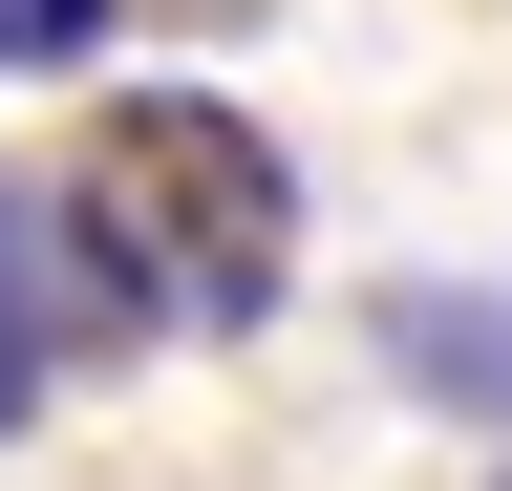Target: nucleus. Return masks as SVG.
<instances>
[{"label": "nucleus", "mask_w": 512, "mask_h": 491, "mask_svg": "<svg viewBox=\"0 0 512 491\" xmlns=\"http://www.w3.org/2000/svg\"><path fill=\"white\" fill-rule=\"evenodd\" d=\"M107 43V0H0V65H86Z\"/></svg>", "instance_id": "4"}, {"label": "nucleus", "mask_w": 512, "mask_h": 491, "mask_svg": "<svg viewBox=\"0 0 512 491\" xmlns=\"http://www.w3.org/2000/svg\"><path fill=\"white\" fill-rule=\"evenodd\" d=\"M43 321H64V257H43V214L0 193V427H43Z\"/></svg>", "instance_id": "3"}, {"label": "nucleus", "mask_w": 512, "mask_h": 491, "mask_svg": "<svg viewBox=\"0 0 512 491\" xmlns=\"http://www.w3.org/2000/svg\"><path fill=\"white\" fill-rule=\"evenodd\" d=\"M384 385L448 406V427H512V299L491 278H406L384 299Z\"/></svg>", "instance_id": "2"}, {"label": "nucleus", "mask_w": 512, "mask_h": 491, "mask_svg": "<svg viewBox=\"0 0 512 491\" xmlns=\"http://www.w3.org/2000/svg\"><path fill=\"white\" fill-rule=\"evenodd\" d=\"M64 321H107V342H235V321H278V278H299V171L278 129H256L235 86H107V129L64 150Z\"/></svg>", "instance_id": "1"}]
</instances>
